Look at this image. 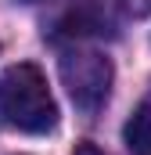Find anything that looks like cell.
Instances as JSON below:
<instances>
[{
  "label": "cell",
  "mask_w": 151,
  "mask_h": 155,
  "mask_svg": "<svg viewBox=\"0 0 151 155\" xmlns=\"http://www.w3.org/2000/svg\"><path fill=\"white\" fill-rule=\"evenodd\" d=\"M122 137H126V148L133 155H151V105L133 108V116L122 126Z\"/></svg>",
  "instance_id": "3"
},
{
  "label": "cell",
  "mask_w": 151,
  "mask_h": 155,
  "mask_svg": "<svg viewBox=\"0 0 151 155\" xmlns=\"http://www.w3.org/2000/svg\"><path fill=\"white\" fill-rule=\"evenodd\" d=\"M76 155H104V152H97L94 144H79V148H76Z\"/></svg>",
  "instance_id": "5"
},
{
  "label": "cell",
  "mask_w": 151,
  "mask_h": 155,
  "mask_svg": "<svg viewBox=\"0 0 151 155\" xmlns=\"http://www.w3.org/2000/svg\"><path fill=\"white\" fill-rule=\"evenodd\" d=\"M22 4H40V0H22Z\"/></svg>",
  "instance_id": "6"
},
{
  "label": "cell",
  "mask_w": 151,
  "mask_h": 155,
  "mask_svg": "<svg viewBox=\"0 0 151 155\" xmlns=\"http://www.w3.org/2000/svg\"><path fill=\"white\" fill-rule=\"evenodd\" d=\"M0 119L25 134H47L58 126V105L36 65L18 61L0 76Z\"/></svg>",
  "instance_id": "1"
},
{
  "label": "cell",
  "mask_w": 151,
  "mask_h": 155,
  "mask_svg": "<svg viewBox=\"0 0 151 155\" xmlns=\"http://www.w3.org/2000/svg\"><path fill=\"white\" fill-rule=\"evenodd\" d=\"M122 7H126L133 18H144V15H151V0H122Z\"/></svg>",
  "instance_id": "4"
},
{
  "label": "cell",
  "mask_w": 151,
  "mask_h": 155,
  "mask_svg": "<svg viewBox=\"0 0 151 155\" xmlns=\"http://www.w3.org/2000/svg\"><path fill=\"white\" fill-rule=\"evenodd\" d=\"M58 72H61V83H65L72 105L79 112H86V116H94L112 94L115 69L101 51H90V47L65 51L61 61H58Z\"/></svg>",
  "instance_id": "2"
}]
</instances>
